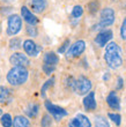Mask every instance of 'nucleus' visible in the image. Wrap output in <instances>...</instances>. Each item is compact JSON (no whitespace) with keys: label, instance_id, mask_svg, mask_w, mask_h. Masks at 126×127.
Returning <instances> with one entry per match:
<instances>
[{"label":"nucleus","instance_id":"412c9836","mask_svg":"<svg viewBox=\"0 0 126 127\" xmlns=\"http://www.w3.org/2000/svg\"><path fill=\"white\" fill-rule=\"evenodd\" d=\"M95 127H110V125L105 117H103V116H96V117H95Z\"/></svg>","mask_w":126,"mask_h":127},{"label":"nucleus","instance_id":"9d476101","mask_svg":"<svg viewBox=\"0 0 126 127\" xmlns=\"http://www.w3.org/2000/svg\"><path fill=\"white\" fill-rule=\"evenodd\" d=\"M23 50L29 57H37L41 52V46H38L33 39H26L23 42Z\"/></svg>","mask_w":126,"mask_h":127},{"label":"nucleus","instance_id":"6e6552de","mask_svg":"<svg viewBox=\"0 0 126 127\" xmlns=\"http://www.w3.org/2000/svg\"><path fill=\"white\" fill-rule=\"evenodd\" d=\"M9 63L13 66H20V67H29L30 60L27 57V54L22 53V52H14L9 57Z\"/></svg>","mask_w":126,"mask_h":127},{"label":"nucleus","instance_id":"f03ea898","mask_svg":"<svg viewBox=\"0 0 126 127\" xmlns=\"http://www.w3.org/2000/svg\"><path fill=\"white\" fill-rule=\"evenodd\" d=\"M28 77H29V72L26 67L14 66L13 68L8 70L6 79L10 86L17 87V86H22L23 83H26Z\"/></svg>","mask_w":126,"mask_h":127},{"label":"nucleus","instance_id":"cd10ccee","mask_svg":"<svg viewBox=\"0 0 126 127\" xmlns=\"http://www.w3.org/2000/svg\"><path fill=\"white\" fill-rule=\"evenodd\" d=\"M27 33L31 37H36L37 35H38L37 28L35 27V26H30V24H28V26H27Z\"/></svg>","mask_w":126,"mask_h":127},{"label":"nucleus","instance_id":"f257e3e1","mask_svg":"<svg viewBox=\"0 0 126 127\" xmlns=\"http://www.w3.org/2000/svg\"><path fill=\"white\" fill-rule=\"evenodd\" d=\"M104 60L111 69H117L123 65V52H122V49L117 43L110 42L105 45Z\"/></svg>","mask_w":126,"mask_h":127},{"label":"nucleus","instance_id":"f3484780","mask_svg":"<svg viewBox=\"0 0 126 127\" xmlns=\"http://www.w3.org/2000/svg\"><path fill=\"white\" fill-rule=\"evenodd\" d=\"M10 97H12V93L10 89H8L5 86H0V104H6L9 102Z\"/></svg>","mask_w":126,"mask_h":127},{"label":"nucleus","instance_id":"ddd939ff","mask_svg":"<svg viewBox=\"0 0 126 127\" xmlns=\"http://www.w3.org/2000/svg\"><path fill=\"white\" fill-rule=\"evenodd\" d=\"M83 106L87 111H94L96 109L97 104H96V99H95V91H89L88 94L84 96L82 100Z\"/></svg>","mask_w":126,"mask_h":127},{"label":"nucleus","instance_id":"aec40b11","mask_svg":"<svg viewBox=\"0 0 126 127\" xmlns=\"http://www.w3.org/2000/svg\"><path fill=\"white\" fill-rule=\"evenodd\" d=\"M1 125L3 127H12L13 126V119H12V116L9 113H5L1 116Z\"/></svg>","mask_w":126,"mask_h":127},{"label":"nucleus","instance_id":"a211bd4d","mask_svg":"<svg viewBox=\"0 0 126 127\" xmlns=\"http://www.w3.org/2000/svg\"><path fill=\"white\" fill-rule=\"evenodd\" d=\"M40 112V105L36 103H31L29 104L26 109V114L29 118H36L37 114Z\"/></svg>","mask_w":126,"mask_h":127},{"label":"nucleus","instance_id":"c85d7f7f","mask_svg":"<svg viewBox=\"0 0 126 127\" xmlns=\"http://www.w3.org/2000/svg\"><path fill=\"white\" fill-rule=\"evenodd\" d=\"M120 36L126 42V17L123 20V23H122V27H120Z\"/></svg>","mask_w":126,"mask_h":127},{"label":"nucleus","instance_id":"9b49d317","mask_svg":"<svg viewBox=\"0 0 126 127\" xmlns=\"http://www.w3.org/2000/svg\"><path fill=\"white\" fill-rule=\"evenodd\" d=\"M113 37V32L109 29H105V30L101 31L100 33H97V36L95 37V43L98 45V46L103 47L105 46L106 44L109 43L111 38Z\"/></svg>","mask_w":126,"mask_h":127},{"label":"nucleus","instance_id":"473e14b6","mask_svg":"<svg viewBox=\"0 0 126 127\" xmlns=\"http://www.w3.org/2000/svg\"><path fill=\"white\" fill-rule=\"evenodd\" d=\"M1 116H2V110L0 109V117H1Z\"/></svg>","mask_w":126,"mask_h":127},{"label":"nucleus","instance_id":"c756f323","mask_svg":"<svg viewBox=\"0 0 126 127\" xmlns=\"http://www.w3.org/2000/svg\"><path fill=\"white\" fill-rule=\"evenodd\" d=\"M54 69H56V66H50V65H45V64L43 65L44 73L47 74V75H50L51 73H53V72H54Z\"/></svg>","mask_w":126,"mask_h":127},{"label":"nucleus","instance_id":"423d86ee","mask_svg":"<svg viewBox=\"0 0 126 127\" xmlns=\"http://www.w3.org/2000/svg\"><path fill=\"white\" fill-rule=\"evenodd\" d=\"M45 107H46L47 112L52 116L56 120H61L64 117H66L67 114V111L61 106H58V105H54L53 103H51V100H45Z\"/></svg>","mask_w":126,"mask_h":127},{"label":"nucleus","instance_id":"72a5a7b5","mask_svg":"<svg viewBox=\"0 0 126 127\" xmlns=\"http://www.w3.org/2000/svg\"><path fill=\"white\" fill-rule=\"evenodd\" d=\"M3 1H13V0H3Z\"/></svg>","mask_w":126,"mask_h":127},{"label":"nucleus","instance_id":"6ab92c4d","mask_svg":"<svg viewBox=\"0 0 126 127\" xmlns=\"http://www.w3.org/2000/svg\"><path fill=\"white\" fill-rule=\"evenodd\" d=\"M13 127H30V123L23 116H16L13 120Z\"/></svg>","mask_w":126,"mask_h":127},{"label":"nucleus","instance_id":"7ed1b4c3","mask_svg":"<svg viewBox=\"0 0 126 127\" xmlns=\"http://www.w3.org/2000/svg\"><path fill=\"white\" fill-rule=\"evenodd\" d=\"M115 17H116V14H115V10L112 8H110V7L103 8L101 10L100 22L96 24V29L102 30V29H105L106 27H110L115 22Z\"/></svg>","mask_w":126,"mask_h":127},{"label":"nucleus","instance_id":"393cba45","mask_svg":"<svg viewBox=\"0 0 126 127\" xmlns=\"http://www.w3.org/2000/svg\"><path fill=\"white\" fill-rule=\"evenodd\" d=\"M82 14H83L82 6L76 5V6L73 7V9H72V17H74V19H79V17L82 16Z\"/></svg>","mask_w":126,"mask_h":127},{"label":"nucleus","instance_id":"a878e982","mask_svg":"<svg viewBox=\"0 0 126 127\" xmlns=\"http://www.w3.org/2000/svg\"><path fill=\"white\" fill-rule=\"evenodd\" d=\"M51 124H52V118H51L49 114H44L43 119H42V121H41L42 127H50Z\"/></svg>","mask_w":126,"mask_h":127},{"label":"nucleus","instance_id":"2eb2a0df","mask_svg":"<svg viewBox=\"0 0 126 127\" xmlns=\"http://www.w3.org/2000/svg\"><path fill=\"white\" fill-rule=\"evenodd\" d=\"M106 103L113 110H117V111L120 110V102L116 94V91H110V94L106 97Z\"/></svg>","mask_w":126,"mask_h":127},{"label":"nucleus","instance_id":"1a4fd4ad","mask_svg":"<svg viewBox=\"0 0 126 127\" xmlns=\"http://www.w3.org/2000/svg\"><path fill=\"white\" fill-rule=\"evenodd\" d=\"M68 127H91V123L88 117L82 113H79L70 120Z\"/></svg>","mask_w":126,"mask_h":127},{"label":"nucleus","instance_id":"39448f33","mask_svg":"<svg viewBox=\"0 0 126 127\" xmlns=\"http://www.w3.org/2000/svg\"><path fill=\"white\" fill-rule=\"evenodd\" d=\"M91 81L88 79V77L83 76H79L75 80V84H74V91H75L78 95L80 96H83V95H87L89 91H91Z\"/></svg>","mask_w":126,"mask_h":127},{"label":"nucleus","instance_id":"0eeeda50","mask_svg":"<svg viewBox=\"0 0 126 127\" xmlns=\"http://www.w3.org/2000/svg\"><path fill=\"white\" fill-rule=\"evenodd\" d=\"M84 50H86V42L81 39L76 40L75 43L71 45V47H68V50L66 52V57L76 58V57H79L80 54H82Z\"/></svg>","mask_w":126,"mask_h":127},{"label":"nucleus","instance_id":"dca6fc26","mask_svg":"<svg viewBox=\"0 0 126 127\" xmlns=\"http://www.w3.org/2000/svg\"><path fill=\"white\" fill-rule=\"evenodd\" d=\"M43 61L45 65H50V66H57V64L59 63V57L58 54L54 52H46L44 54Z\"/></svg>","mask_w":126,"mask_h":127},{"label":"nucleus","instance_id":"5701e85b","mask_svg":"<svg viewBox=\"0 0 126 127\" xmlns=\"http://www.w3.org/2000/svg\"><path fill=\"white\" fill-rule=\"evenodd\" d=\"M98 7H100V2L97 0H91L88 5H87V8H88V12L90 14H95L98 10Z\"/></svg>","mask_w":126,"mask_h":127},{"label":"nucleus","instance_id":"7c9ffc66","mask_svg":"<svg viewBox=\"0 0 126 127\" xmlns=\"http://www.w3.org/2000/svg\"><path fill=\"white\" fill-rule=\"evenodd\" d=\"M68 45H70V39H66V40H65V42L63 43V45L59 47L58 52H59V53H65V52H66V49L68 47Z\"/></svg>","mask_w":126,"mask_h":127},{"label":"nucleus","instance_id":"f8f14e48","mask_svg":"<svg viewBox=\"0 0 126 127\" xmlns=\"http://www.w3.org/2000/svg\"><path fill=\"white\" fill-rule=\"evenodd\" d=\"M21 16L23 17V20L26 21L28 24L30 26H36L38 23V19L35 16V14L26 6L21 7Z\"/></svg>","mask_w":126,"mask_h":127},{"label":"nucleus","instance_id":"20e7f679","mask_svg":"<svg viewBox=\"0 0 126 127\" xmlns=\"http://www.w3.org/2000/svg\"><path fill=\"white\" fill-rule=\"evenodd\" d=\"M21 29H22V19L20 17V15L17 14L9 15L7 20V35L15 36L16 33L20 32Z\"/></svg>","mask_w":126,"mask_h":127},{"label":"nucleus","instance_id":"2f4dec72","mask_svg":"<svg viewBox=\"0 0 126 127\" xmlns=\"http://www.w3.org/2000/svg\"><path fill=\"white\" fill-rule=\"evenodd\" d=\"M123 87V79H122V77H119V79H118V88H122Z\"/></svg>","mask_w":126,"mask_h":127},{"label":"nucleus","instance_id":"4be33fe9","mask_svg":"<svg viewBox=\"0 0 126 127\" xmlns=\"http://www.w3.org/2000/svg\"><path fill=\"white\" fill-rule=\"evenodd\" d=\"M21 45H22V40L19 37H14L9 40V49H12V50H19Z\"/></svg>","mask_w":126,"mask_h":127},{"label":"nucleus","instance_id":"b1692460","mask_svg":"<svg viewBox=\"0 0 126 127\" xmlns=\"http://www.w3.org/2000/svg\"><path fill=\"white\" fill-rule=\"evenodd\" d=\"M53 83H54V77H51V79H49V80L43 84V87H42V89H41V95H42V97H45V93H46V90L50 87H52Z\"/></svg>","mask_w":126,"mask_h":127},{"label":"nucleus","instance_id":"bb28decb","mask_svg":"<svg viewBox=\"0 0 126 127\" xmlns=\"http://www.w3.org/2000/svg\"><path fill=\"white\" fill-rule=\"evenodd\" d=\"M108 117H109V119H111V120H112L113 123L117 125V126H119V125H120L122 117H120L118 113H108Z\"/></svg>","mask_w":126,"mask_h":127},{"label":"nucleus","instance_id":"4468645a","mask_svg":"<svg viewBox=\"0 0 126 127\" xmlns=\"http://www.w3.org/2000/svg\"><path fill=\"white\" fill-rule=\"evenodd\" d=\"M47 1L46 0H30V8L34 13L41 14L46 9Z\"/></svg>","mask_w":126,"mask_h":127}]
</instances>
